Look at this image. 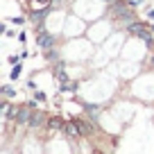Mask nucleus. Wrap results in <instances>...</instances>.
Instances as JSON below:
<instances>
[{
	"label": "nucleus",
	"instance_id": "obj_1",
	"mask_svg": "<svg viewBox=\"0 0 154 154\" xmlns=\"http://www.w3.org/2000/svg\"><path fill=\"white\" fill-rule=\"evenodd\" d=\"M106 16H109V20H113L116 27H120V29H125L129 23L138 20L136 7L129 5V0H118V2L109 5V7H106Z\"/></svg>",
	"mask_w": 154,
	"mask_h": 154
},
{
	"label": "nucleus",
	"instance_id": "obj_2",
	"mask_svg": "<svg viewBox=\"0 0 154 154\" xmlns=\"http://www.w3.org/2000/svg\"><path fill=\"white\" fill-rule=\"evenodd\" d=\"M34 41H36V48H38V50L48 52V50L57 48V43H59V34L48 32L45 27H41V29H34Z\"/></svg>",
	"mask_w": 154,
	"mask_h": 154
},
{
	"label": "nucleus",
	"instance_id": "obj_3",
	"mask_svg": "<svg viewBox=\"0 0 154 154\" xmlns=\"http://www.w3.org/2000/svg\"><path fill=\"white\" fill-rule=\"evenodd\" d=\"M50 11H52V7H45V9H29V11H27V20H29V25H32L34 29L45 27V20H48Z\"/></svg>",
	"mask_w": 154,
	"mask_h": 154
},
{
	"label": "nucleus",
	"instance_id": "obj_4",
	"mask_svg": "<svg viewBox=\"0 0 154 154\" xmlns=\"http://www.w3.org/2000/svg\"><path fill=\"white\" fill-rule=\"evenodd\" d=\"M48 118H50V113H45V111H41V109H34L32 111V118H29V125H27V129H43L45 125H48Z\"/></svg>",
	"mask_w": 154,
	"mask_h": 154
},
{
	"label": "nucleus",
	"instance_id": "obj_5",
	"mask_svg": "<svg viewBox=\"0 0 154 154\" xmlns=\"http://www.w3.org/2000/svg\"><path fill=\"white\" fill-rule=\"evenodd\" d=\"M63 136L70 140H79L84 138L82 129H79V122H77V118H70V120H66V125H63Z\"/></svg>",
	"mask_w": 154,
	"mask_h": 154
},
{
	"label": "nucleus",
	"instance_id": "obj_6",
	"mask_svg": "<svg viewBox=\"0 0 154 154\" xmlns=\"http://www.w3.org/2000/svg\"><path fill=\"white\" fill-rule=\"evenodd\" d=\"M52 77L57 79L59 84H63V82H68V79H70V77H68V70H66V63H63V61L52 63Z\"/></svg>",
	"mask_w": 154,
	"mask_h": 154
},
{
	"label": "nucleus",
	"instance_id": "obj_7",
	"mask_svg": "<svg viewBox=\"0 0 154 154\" xmlns=\"http://www.w3.org/2000/svg\"><path fill=\"white\" fill-rule=\"evenodd\" d=\"M63 125H66V120H63L61 116H50L45 129H48L50 134H54V131H63Z\"/></svg>",
	"mask_w": 154,
	"mask_h": 154
},
{
	"label": "nucleus",
	"instance_id": "obj_8",
	"mask_svg": "<svg viewBox=\"0 0 154 154\" xmlns=\"http://www.w3.org/2000/svg\"><path fill=\"white\" fill-rule=\"evenodd\" d=\"M82 106H84V113H86L88 118L97 120V116H100V111H102V106H100V104H86V102H82Z\"/></svg>",
	"mask_w": 154,
	"mask_h": 154
},
{
	"label": "nucleus",
	"instance_id": "obj_9",
	"mask_svg": "<svg viewBox=\"0 0 154 154\" xmlns=\"http://www.w3.org/2000/svg\"><path fill=\"white\" fill-rule=\"evenodd\" d=\"M43 57H45L48 63H59L61 61V50H59V45L52 48V50H48V52H43Z\"/></svg>",
	"mask_w": 154,
	"mask_h": 154
},
{
	"label": "nucleus",
	"instance_id": "obj_10",
	"mask_svg": "<svg viewBox=\"0 0 154 154\" xmlns=\"http://www.w3.org/2000/svg\"><path fill=\"white\" fill-rule=\"evenodd\" d=\"M20 75H23V61H18V63H14V66H11V70H9V79H11V82H18Z\"/></svg>",
	"mask_w": 154,
	"mask_h": 154
},
{
	"label": "nucleus",
	"instance_id": "obj_11",
	"mask_svg": "<svg viewBox=\"0 0 154 154\" xmlns=\"http://www.w3.org/2000/svg\"><path fill=\"white\" fill-rule=\"evenodd\" d=\"M0 93H2V97H5V100L16 97V88L11 86V84H2V86H0Z\"/></svg>",
	"mask_w": 154,
	"mask_h": 154
},
{
	"label": "nucleus",
	"instance_id": "obj_12",
	"mask_svg": "<svg viewBox=\"0 0 154 154\" xmlns=\"http://www.w3.org/2000/svg\"><path fill=\"white\" fill-rule=\"evenodd\" d=\"M77 88H79V84L68 79V82H63L61 86H59V91H61V93H77Z\"/></svg>",
	"mask_w": 154,
	"mask_h": 154
},
{
	"label": "nucleus",
	"instance_id": "obj_13",
	"mask_svg": "<svg viewBox=\"0 0 154 154\" xmlns=\"http://www.w3.org/2000/svg\"><path fill=\"white\" fill-rule=\"evenodd\" d=\"M7 23L16 25V27H23V25L29 23V20H27V16H9V18H7Z\"/></svg>",
	"mask_w": 154,
	"mask_h": 154
},
{
	"label": "nucleus",
	"instance_id": "obj_14",
	"mask_svg": "<svg viewBox=\"0 0 154 154\" xmlns=\"http://www.w3.org/2000/svg\"><path fill=\"white\" fill-rule=\"evenodd\" d=\"M32 93H34V100H36L38 104H45V102H48V95H45L41 88H36V91H32Z\"/></svg>",
	"mask_w": 154,
	"mask_h": 154
},
{
	"label": "nucleus",
	"instance_id": "obj_15",
	"mask_svg": "<svg viewBox=\"0 0 154 154\" xmlns=\"http://www.w3.org/2000/svg\"><path fill=\"white\" fill-rule=\"evenodd\" d=\"M145 20H149V23H154V7H149V0H147V5H145Z\"/></svg>",
	"mask_w": 154,
	"mask_h": 154
},
{
	"label": "nucleus",
	"instance_id": "obj_16",
	"mask_svg": "<svg viewBox=\"0 0 154 154\" xmlns=\"http://www.w3.org/2000/svg\"><path fill=\"white\" fill-rule=\"evenodd\" d=\"M16 41H18V43H27V32H25V29H18V38H16Z\"/></svg>",
	"mask_w": 154,
	"mask_h": 154
},
{
	"label": "nucleus",
	"instance_id": "obj_17",
	"mask_svg": "<svg viewBox=\"0 0 154 154\" xmlns=\"http://www.w3.org/2000/svg\"><path fill=\"white\" fill-rule=\"evenodd\" d=\"M25 88H27V91H36V82H34V79H27V84H25Z\"/></svg>",
	"mask_w": 154,
	"mask_h": 154
},
{
	"label": "nucleus",
	"instance_id": "obj_18",
	"mask_svg": "<svg viewBox=\"0 0 154 154\" xmlns=\"http://www.w3.org/2000/svg\"><path fill=\"white\" fill-rule=\"evenodd\" d=\"M27 57H29V50H25V48H23V50H20V59H23V61H25V59H27Z\"/></svg>",
	"mask_w": 154,
	"mask_h": 154
},
{
	"label": "nucleus",
	"instance_id": "obj_19",
	"mask_svg": "<svg viewBox=\"0 0 154 154\" xmlns=\"http://www.w3.org/2000/svg\"><path fill=\"white\" fill-rule=\"evenodd\" d=\"M7 29H9V27H7V23H2V25H0V34H2V36H5V32H7Z\"/></svg>",
	"mask_w": 154,
	"mask_h": 154
},
{
	"label": "nucleus",
	"instance_id": "obj_20",
	"mask_svg": "<svg viewBox=\"0 0 154 154\" xmlns=\"http://www.w3.org/2000/svg\"><path fill=\"white\" fill-rule=\"evenodd\" d=\"M149 27H152V32H154V23H149Z\"/></svg>",
	"mask_w": 154,
	"mask_h": 154
}]
</instances>
